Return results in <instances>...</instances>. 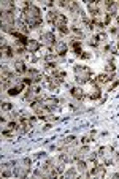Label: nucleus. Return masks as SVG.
Returning <instances> with one entry per match:
<instances>
[{
    "label": "nucleus",
    "instance_id": "7",
    "mask_svg": "<svg viewBox=\"0 0 119 179\" xmlns=\"http://www.w3.org/2000/svg\"><path fill=\"white\" fill-rule=\"evenodd\" d=\"M70 92H72V95H73L76 100H81L83 95H84V94H83V89H79V87H73Z\"/></svg>",
    "mask_w": 119,
    "mask_h": 179
},
{
    "label": "nucleus",
    "instance_id": "4",
    "mask_svg": "<svg viewBox=\"0 0 119 179\" xmlns=\"http://www.w3.org/2000/svg\"><path fill=\"white\" fill-rule=\"evenodd\" d=\"M54 49H56V52H57V54H65V52H67V49H68V46L65 45L64 41H56Z\"/></svg>",
    "mask_w": 119,
    "mask_h": 179
},
{
    "label": "nucleus",
    "instance_id": "16",
    "mask_svg": "<svg viewBox=\"0 0 119 179\" xmlns=\"http://www.w3.org/2000/svg\"><path fill=\"white\" fill-rule=\"evenodd\" d=\"M107 70L113 72V70H114V65H113V63H108V67H107Z\"/></svg>",
    "mask_w": 119,
    "mask_h": 179
},
{
    "label": "nucleus",
    "instance_id": "15",
    "mask_svg": "<svg viewBox=\"0 0 119 179\" xmlns=\"http://www.w3.org/2000/svg\"><path fill=\"white\" fill-rule=\"evenodd\" d=\"M92 136H94V133H89V135H86L84 138H83V143H89V140H92Z\"/></svg>",
    "mask_w": 119,
    "mask_h": 179
},
{
    "label": "nucleus",
    "instance_id": "13",
    "mask_svg": "<svg viewBox=\"0 0 119 179\" xmlns=\"http://www.w3.org/2000/svg\"><path fill=\"white\" fill-rule=\"evenodd\" d=\"M89 97H90V98H99V97H100V89L95 86L94 89H92V92H90Z\"/></svg>",
    "mask_w": 119,
    "mask_h": 179
},
{
    "label": "nucleus",
    "instance_id": "5",
    "mask_svg": "<svg viewBox=\"0 0 119 179\" xmlns=\"http://www.w3.org/2000/svg\"><path fill=\"white\" fill-rule=\"evenodd\" d=\"M43 103H45V106H46V108L49 109V111H51V109H54V108L57 106V103H59V102H57V98L51 97V98H46Z\"/></svg>",
    "mask_w": 119,
    "mask_h": 179
},
{
    "label": "nucleus",
    "instance_id": "12",
    "mask_svg": "<svg viewBox=\"0 0 119 179\" xmlns=\"http://www.w3.org/2000/svg\"><path fill=\"white\" fill-rule=\"evenodd\" d=\"M92 174H94V176H103L105 174V168L103 167H97V168L92 170Z\"/></svg>",
    "mask_w": 119,
    "mask_h": 179
},
{
    "label": "nucleus",
    "instance_id": "11",
    "mask_svg": "<svg viewBox=\"0 0 119 179\" xmlns=\"http://www.w3.org/2000/svg\"><path fill=\"white\" fill-rule=\"evenodd\" d=\"M76 167H78V170H79V171H83V174L86 176V162L78 160V162H76Z\"/></svg>",
    "mask_w": 119,
    "mask_h": 179
},
{
    "label": "nucleus",
    "instance_id": "10",
    "mask_svg": "<svg viewBox=\"0 0 119 179\" xmlns=\"http://www.w3.org/2000/svg\"><path fill=\"white\" fill-rule=\"evenodd\" d=\"M15 67H16V72H18V73H24V72H27V68H25L24 62H16V63H15Z\"/></svg>",
    "mask_w": 119,
    "mask_h": 179
},
{
    "label": "nucleus",
    "instance_id": "9",
    "mask_svg": "<svg viewBox=\"0 0 119 179\" xmlns=\"http://www.w3.org/2000/svg\"><path fill=\"white\" fill-rule=\"evenodd\" d=\"M21 89H22V84H18V86H13L10 90H8V94L10 95H18L19 92H21Z\"/></svg>",
    "mask_w": 119,
    "mask_h": 179
},
{
    "label": "nucleus",
    "instance_id": "1",
    "mask_svg": "<svg viewBox=\"0 0 119 179\" xmlns=\"http://www.w3.org/2000/svg\"><path fill=\"white\" fill-rule=\"evenodd\" d=\"M75 75H76V81L78 82H81V84H84L86 81H89V78H90V70L87 67H75Z\"/></svg>",
    "mask_w": 119,
    "mask_h": 179
},
{
    "label": "nucleus",
    "instance_id": "17",
    "mask_svg": "<svg viewBox=\"0 0 119 179\" xmlns=\"http://www.w3.org/2000/svg\"><path fill=\"white\" fill-rule=\"evenodd\" d=\"M67 176H75V171H73V170H70V171L67 173Z\"/></svg>",
    "mask_w": 119,
    "mask_h": 179
},
{
    "label": "nucleus",
    "instance_id": "2",
    "mask_svg": "<svg viewBox=\"0 0 119 179\" xmlns=\"http://www.w3.org/2000/svg\"><path fill=\"white\" fill-rule=\"evenodd\" d=\"M29 170H30V160L29 159H22L21 162H18V167L15 170V174L18 177H24L25 174L29 173Z\"/></svg>",
    "mask_w": 119,
    "mask_h": 179
},
{
    "label": "nucleus",
    "instance_id": "3",
    "mask_svg": "<svg viewBox=\"0 0 119 179\" xmlns=\"http://www.w3.org/2000/svg\"><path fill=\"white\" fill-rule=\"evenodd\" d=\"M42 40H43V43L46 45V46H51V45H56V38H54V35H52L51 32H46V33H42Z\"/></svg>",
    "mask_w": 119,
    "mask_h": 179
},
{
    "label": "nucleus",
    "instance_id": "6",
    "mask_svg": "<svg viewBox=\"0 0 119 179\" xmlns=\"http://www.w3.org/2000/svg\"><path fill=\"white\" fill-rule=\"evenodd\" d=\"M15 3L13 2H2V13H13Z\"/></svg>",
    "mask_w": 119,
    "mask_h": 179
},
{
    "label": "nucleus",
    "instance_id": "14",
    "mask_svg": "<svg viewBox=\"0 0 119 179\" xmlns=\"http://www.w3.org/2000/svg\"><path fill=\"white\" fill-rule=\"evenodd\" d=\"M3 56H7V57H11L13 56V49L11 48H8V46H3Z\"/></svg>",
    "mask_w": 119,
    "mask_h": 179
},
{
    "label": "nucleus",
    "instance_id": "8",
    "mask_svg": "<svg viewBox=\"0 0 119 179\" xmlns=\"http://www.w3.org/2000/svg\"><path fill=\"white\" fill-rule=\"evenodd\" d=\"M27 48H29L30 52H37L38 48H40V43H38V41H35V40H30L29 43H27Z\"/></svg>",
    "mask_w": 119,
    "mask_h": 179
}]
</instances>
